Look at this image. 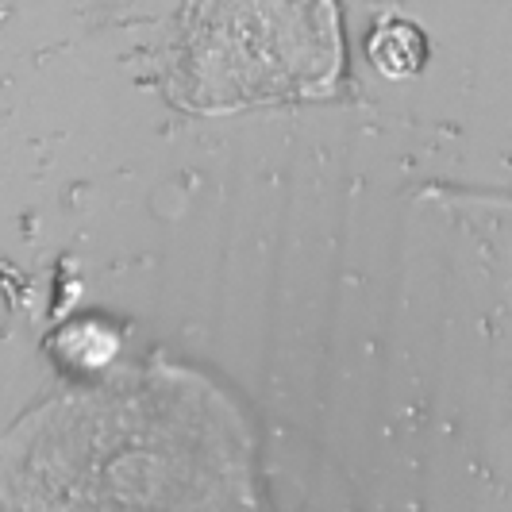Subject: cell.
I'll return each mask as SVG.
<instances>
[{"instance_id": "6da1fadb", "label": "cell", "mask_w": 512, "mask_h": 512, "mask_svg": "<svg viewBox=\"0 0 512 512\" xmlns=\"http://www.w3.org/2000/svg\"><path fill=\"white\" fill-rule=\"evenodd\" d=\"M370 58L378 62V70L389 77H409L420 70L424 58V39L409 24H382L370 35Z\"/></svg>"}]
</instances>
